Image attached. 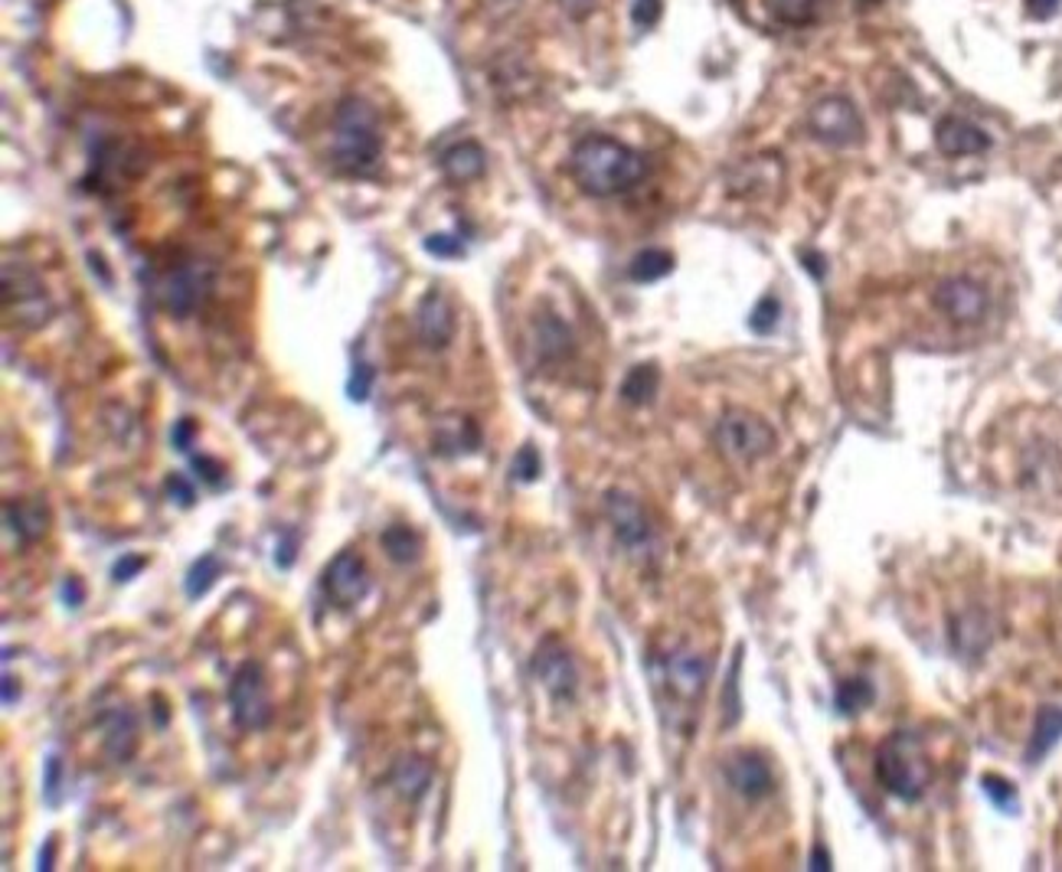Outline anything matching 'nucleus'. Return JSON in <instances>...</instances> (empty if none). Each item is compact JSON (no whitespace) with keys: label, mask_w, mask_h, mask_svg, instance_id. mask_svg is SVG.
Segmentation results:
<instances>
[{"label":"nucleus","mask_w":1062,"mask_h":872,"mask_svg":"<svg viewBox=\"0 0 1062 872\" xmlns=\"http://www.w3.org/2000/svg\"><path fill=\"white\" fill-rule=\"evenodd\" d=\"M419 341L429 349H444L454 337V311L442 291H429L419 304Z\"/></svg>","instance_id":"2eb2a0df"},{"label":"nucleus","mask_w":1062,"mask_h":872,"mask_svg":"<svg viewBox=\"0 0 1062 872\" xmlns=\"http://www.w3.org/2000/svg\"><path fill=\"white\" fill-rule=\"evenodd\" d=\"M935 144L948 158H972V154H984L990 148V138L972 121H965L958 115H948L935 128Z\"/></svg>","instance_id":"dca6fc26"},{"label":"nucleus","mask_w":1062,"mask_h":872,"mask_svg":"<svg viewBox=\"0 0 1062 872\" xmlns=\"http://www.w3.org/2000/svg\"><path fill=\"white\" fill-rule=\"evenodd\" d=\"M539 471H543V464H539V451H536L533 444L521 448V454L514 457V477H517V481H524V484H530V481L539 477Z\"/></svg>","instance_id":"f704fd0d"},{"label":"nucleus","mask_w":1062,"mask_h":872,"mask_svg":"<svg viewBox=\"0 0 1062 872\" xmlns=\"http://www.w3.org/2000/svg\"><path fill=\"white\" fill-rule=\"evenodd\" d=\"M369 389H373V366L360 363L354 369V376H351V383H347V396H351L354 402H366V399H369Z\"/></svg>","instance_id":"e433bc0d"},{"label":"nucleus","mask_w":1062,"mask_h":872,"mask_svg":"<svg viewBox=\"0 0 1062 872\" xmlns=\"http://www.w3.org/2000/svg\"><path fill=\"white\" fill-rule=\"evenodd\" d=\"M164 491L178 500L180 507H193V500H196V494H193V484L183 477V474H171L168 477V484H164Z\"/></svg>","instance_id":"58836bf2"},{"label":"nucleus","mask_w":1062,"mask_h":872,"mask_svg":"<svg viewBox=\"0 0 1062 872\" xmlns=\"http://www.w3.org/2000/svg\"><path fill=\"white\" fill-rule=\"evenodd\" d=\"M674 271V256L664 252V249H644L631 259V268L627 274L641 284H651V281H661Z\"/></svg>","instance_id":"c85d7f7f"},{"label":"nucleus","mask_w":1062,"mask_h":872,"mask_svg":"<svg viewBox=\"0 0 1062 872\" xmlns=\"http://www.w3.org/2000/svg\"><path fill=\"white\" fill-rule=\"evenodd\" d=\"M210 288H213V271L206 265L183 262L164 274L158 298H161L164 311H171L174 317H190L206 301Z\"/></svg>","instance_id":"6e6552de"},{"label":"nucleus","mask_w":1062,"mask_h":872,"mask_svg":"<svg viewBox=\"0 0 1062 872\" xmlns=\"http://www.w3.org/2000/svg\"><path fill=\"white\" fill-rule=\"evenodd\" d=\"M726 782L729 787L745 797V800H762L765 794H772L775 787V775L769 768V762L755 752H736L726 762Z\"/></svg>","instance_id":"4468645a"},{"label":"nucleus","mask_w":1062,"mask_h":872,"mask_svg":"<svg viewBox=\"0 0 1062 872\" xmlns=\"http://www.w3.org/2000/svg\"><path fill=\"white\" fill-rule=\"evenodd\" d=\"M196 432H200V429H196V422H193V419H180V422H174V432H171L174 448L186 454V451L193 448V438H196Z\"/></svg>","instance_id":"ea45409f"},{"label":"nucleus","mask_w":1062,"mask_h":872,"mask_svg":"<svg viewBox=\"0 0 1062 872\" xmlns=\"http://www.w3.org/2000/svg\"><path fill=\"white\" fill-rule=\"evenodd\" d=\"M807 131L820 144L850 148V144H857L863 138V121H860V111L854 108L850 98L830 95V98H820L807 111Z\"/></svg>","instance_id":"423d86ee"},{"label":"nucleus","mask_w":1062,"mask_h":872,"mask_svg":"<svg viewBox=\"0 0 1062 872\" xmlns=\"http://www.w3.org/2000/svg\"><path fill=\"white\" fill-rule=\"evenodd\" d=\"M779 317H782V308H779V301L769 294V298H762V301L755 304V311H752V317H749V327H752L755 334H772V331L779 327Z\"/></svg>","instance_id":"2f4dec72"},{"label":"nucleus","mask_w":1062,"mask_h":872,"mask_svg":"<svg viewBox=\"0 0 1062 872\" xmlns=\"http://www.w3.org/2000/svg\"><path fill=\"white\" fill-rule=\"evenodd\" d=\"M43 797L50 807H56L63 800V758L60 755H50L46 758V768H43Z\"/></svg>","instance_id":"473e14b6"},{"label":"nucleus","mask_w":1062,"mask_h":872,"mask_svg":"<svg viewBox=\"0 0 1062 872\" xmlns=\"http://www.w3.org/2000/svg\"><path fill=\"white\" fill-rule=\"evenodd\" d=\"M393 787L399 797H406L412 804L422 800L432 787V765L422 755H403L393 765Z\"/></svg>","instance_id":"412c9836"},{"label":"nucleus","mask_w":1062,"mask_h":872,"mask_svg":"<svg viewBox=\"0 0 1062 872\" xmlns=\"http://www.w3.org/2000/svg\"><path fill=\"white\" fill-rule=\"evenodd\" d=\"M952 637H955V647H958L962 654H980V650L990 644V631H987L984 614H980V611H968L965 617H958Z\"/></svg>","instance_id":"bb28decb"},{"label":"nucleus","mask_w":1062,"mask_h":872,"mask_svg":"<svg viewBox=\"0 0 1062 872\" xmlns=\"http://www.w3.org/2000/svg\"><path fill=\"white\" fill-rule=\"evenodd\" d=\"M605 517L612 524V532L631 556H647L654 549V526L647 520L644 507L624 494V491H609L605 494Z\"/></svg>","instance_id":"1a4fd4ad"},{"label":"nucleus","mask_w":1062,"mask_h":872,"mask_svg":"<svg viewBox=\"0 0 1062 872\" xmlns=\"http://www.w3.org/2000/svg\"><path fill=\"white\" fill-rule=\"evenodd\" d=\"M481 448V429L478 422L464 419V416H451V419H442L436 422V432H432V451L442 454V457H464V454H474Z\"/></svg>","instance_id":"f3484780"},{"label":"nucleus","mask_w":1062,"mask_h":872,"mask_svg":"<svg viewBox=\"0 0 1062 872\" xmlns=\"http://www.w3.org/2000/svg\"><path fill=\"white\" fill-rule=\"evenodd\" d=\"M661 13V0H637L634 3V23L637 26H651Z\"/></svg>","instance_id":"a19ab883"},{"label":"nucleus","mask_w":1062,"mask_h":872,"mask_svg":"<svg viewBox=\"0 0 1062 872\" xmlns=\"http://www.w3.org/2000/svg\"><path fill=\"white\" fill-rule=\"evenodd\" d=\"M657 383H661L657 366H654V363H641V366H634V369L624 376V383H621V399H624L627 406H647V402L657 396Z\"/></svg>","instance_id":"b1692460"},{"label":"nucleus","mask_w":1062,"mask_h":872,"mask_svg":"<svg viewBox=\"0 0 1062 872\" xmlns=\"http://www.w3.org/2000/svg\"><path fill=\"white\" fill-rule=\"evenodd\" d=\"M223 575V562H219V556L216 552H203L190 569H186V579H183V592H186V599L190 602H196V599H203L213 585H216V579Z\"/></svg>","instance_id":"393cba45"},{"label":"nucleus","mask_w":1062,"mask_h":872,"mask_svg":"<svg viewBox=\"0 0 1062 872\" xmlns=\"http://www.w3.org/2000/svg\"><path fill=\"white\" fill-rule=\"evenodd\" d=\"M190 464H193V471L200 474L203 484H210V487H219V484H223V474H226V471H223L219 461H213V457H206V454H193Z\"/></svg>","instance_id":"c9c22d12"},{"label":"nucleus","mask_w":1062,"mask_h":872,"mask_svg":"<svg viewBox=\"0 0 1062 872\" xmlns=\"http://www.w3.org/2000/svg\"><path fill=\"white\" fill-rule=\"evenodd\" d=\"M533 677L556 702H572L579 693V670L559 637H546L533 654Z\"/></svg>","instance_id":"0eeeda50"},{"label":"nucleus","mask_w":1062,"mask_h":872,"mask_svg":"<svg viewBox=\"0 0 1062 872\" xmlns=\"http://www.w3.org/2000/svg\"><path fill=\"white\" fill-rule=\"evenodd\" d=\"M712 441L729 461L752 464V461H762L765 454H772L779 438H775V429L765 419H759L755 412L729 409L719 416V422L712 429Z\"/></svg>","instance_id":"20e7f679"},{"label":"nucleus","mask_w":1062,"mask_h":872,"mask_svg":"<svg viewBox=\"0 0 1062 872\" xmlns=\"http://www.w3.org/2000/svg\"><path fill=\"white\" fill-rule=\"evenodd\" d=\"M533 347L543 363H559L566 356H572L576 341H572V331L566 321H559L556 314H539L533 321Z\"/></svg>","instance_id":"a211bd4d"},{"label":"nucleus","mask_w":1062,"mask_h":872,"mask_svg":"<svg viewBox=\"0 0 1062 872\" xmlns=\"http://www.w3.org/2000/svg\"><path fill=\"white\" fill-rule=\"evenodd\" d=\"M63 602H66L69 609H79V605L86 602V589H83V582H79L76 575H69V579L63 582Z\"/></svg>","instance_id":"79ce46f5"},{"label":"nucleus","mask_w":1062,"mask_h":872,"mask_svg":"<svg viewBox=\"0 0 1062 872\" xmlns=\"http://www.w3.org/2000/svg\"><path fill=\"white\" fill-rule=\"evenodd\" d=\"M935 304L955 324H977V321H984V314L990 308V298L977 281L958 274V278H945L935 288Z\"/></svg>","instance_id":"f8f14e48"},{"label":"nucleus","mask_w":1062,"mask_h":872,"mask_svg":"<svg viewBox=\"0 0 1062 872\" xmlns=\"http://www.w3.org/2000/svg\"><path fill=\"white\" fill-rule=\"evenodd\" d=\"M275 562H278L281 569H288V566L294 562V536H291V532H288V536H285V542L278 546V552H275Z\"/></svg>","instance_id":"c03bdc74"},{"label":"nucleus","mask_w":1062,"mask_h":872,"mask_svg":"<svg viewBox=\"0 0 1062 872\" xmlns=\"http://www.w3.org/2000/svg\"><path fill=\"white\" fill-rule=\"evenodd\" d=\"M1062 739V709L1060 706H1043L1037 712V725H1033V735H1030V749H1027V758L1037 765L1047 752H1053V745Z\"/></svg>","instance_id":"5701e85b"},{"label":"nucleus","mask_w":1062,"mask_h":872,"mask_svg":"<svg viewBox=\"0 0 1062 872\" xmlns=\"http://www.w3.org/2000/svg\"><path fill=\"white\" fill-rule=\"evenodd\" d=\"M144 569H148V556H141V552H125V556L111 566V579H115V582H131V579H138Z\"/></svg>","instance_id":"72a5a7b5"},{"label":"nucleus","mask_w":1062,"mask_h":872,"mask_svg":"<svg viewBox=\"0 0 1062 872\" xmlns=\"http://www.w3.org/2000/svg\"><path fill=\"white\" fill-rule=\"evenodd\" d=\"M3 298H7V308L20 321H26V324L46 321L50 304H46V294H43V284L36 281V274H30L23 268H17V274H13V265H7L3 268Z\"/></svg>","instance_id":"ddd939ff"},{"label":"nucleus","mask_w":1062,"mask_h":872,"mask_svg":"<svg viewBox=\"0 0 1062 872\" xmlns=\"http://www.w3.org/2000/svg\"><path fill=\"white\" fill-rule=\"evenodd\" d=\"M40 870H53V840H50L46 850L40 853Z\"/></svg>","instance_id":"09e8293b"},{"label":"nucleus","mask_w":1062,"mask_h":872,"mask_svg":"<svg viewBox=\"0 0 1062 872\" xmlns=\"http://www.w3.org/2000/svg\"><path fill=\"white\" fill-rule=\"evenodd\" d=\"M709 660L704 654L690 650V647H674L667 657H661V677L664 687L684 702H697L704 697L709 683Z\"/></svg>","instance_id":"9d476101"},{"label":"nucleus","mask_w":1062,"mask_h":872,"mask_svg":"<svg viewBox=\"0 0 1062 872\" xmlns=\"http://www.w3.org/2000/svg\"><path fill=\"white\" fill-rule=\"evenodd\" d=\"M324 592L337 609H354L369 592V569L354 549H344L324 569Z\"/></svg>","instance_id":"9b49d317"},{"label":"nucleus","mask_w":1062,"mask_h":872,"mask_svg":"<svg viewBox=\"0 0 1062 872\" xmlns=\"http://www.w3.org/2000/svg\"><path fill=\"white\" fill-rule=\"evenodd\" d=\"M20 699V687L10 674H3V706H13Z\"/></svg>","instance_id":"a18cd8bd"},{"label":"nucleus","mask_w":1062,"mask_h":872,"mask_svg":"<svg viewBox=\"0 0 1062 872\" xmlns=\"http://www.w3.org/2000/svg\"><path fill=\"white\" fill-rule=\"evenodd\" d=\"M101 732H105V752L111 762H128L138 749V722L135 715L118 706L101 719Z\"/></svg>","instance_id":"6ab92c4d"},{"label":"nucleus","mask_w":1062,"mask_h":872,"mask_svg":"<svg viewBox=\"0 0 1062 872\" xmlns=\"http://www.w3.org/2000/svg\"><path fill=\"white\" fill-rule=\"evenodd\" d=\"M229 706H233V719L239 729L246 732H259L271 722V697H268V683L262 667L256 660L239 664V670L229 680Z\"/></svg>","instance_id":"39448f33"},{"label":"nucleus","mask_w":1062,"mask_h":872,"mask_svg":"<svg viewBox=\"0 0 1062 872\" xmlns=\"http://www.w3.org/2000/svg\"><path fill=\"white\" fill-rule=\"evenodd\" d=\"M877 782L899 800H919L932 785V762L915 732H892L877 752Z\"/></svg>","instance_id":"7ed1b4c3"},{"label":"nucleus","mask_w":1062,"mask_h":872,"mask_svg":"<svg viewBox=\"0 0 1062 872\" xmlns=\"http://www.w3.org/2000/svg\"><path fill=\"white\" fill-rule=\"evenodd\" d=\"M870 3H877V0H870Z\"/></svg>","instance_id":"8fccbe9b"},{"label":"nucleus","mask_w":1062,"mask_h":872,"mask_svg":"<svg viewBox=\"0 0 1062 872\" xmlns=\"http://www.w3.org/2000/svg\"><path fill=\"white\" fill-rule=\"evenodd\" d=\"M834 699H837V709L844 715H857V712H863V709H870L877 702V687L867 677H854V680L837 683Z\"/></svg>","instance_id":"cd10ccee"},{"label":"nucleus","mask_w":1062,"mask_h":872,"mask_svg":"<svg viewBox=\"0 0 1062 872\" xmlns=\"http://www.w3.org/2000/svg\"><path fill=\"white\" fill-rule=\"evenodd\" d=\"M3 524L20 542H36L46 532L50 514L40 500H17V504L3 507Z\"/></svg>","instance_id":"aec40b11"},{"label":"nucleus","mask_w":1062,"mask_h":872,"mask_svg":"<svg viewBox=\"0 0 1062 872\" xmlns=\"http://www.w3.org/2000/svg\"><path fill=\"white\" fill-rule=\"evenodd\" d=\"M811 870H830V860H827V853L817 847L814 850V860H811Z\"/></svg>","instance_id":"de8ad7c7"},{"label":"nucleus","mask_w":1062,"mask_h":872,"mask_svg":"<svg viewBox=\"0 0 1062 872\" xmlns=\"http://www.w3.org/2000/svg\"><path fill=\"white\" fill-rule=\"evenodd\" d=\"M1027 3V17L1033 20H1050L1056 10H1060L1062 0H1023Z\"/></svg>","instance_id":"37998d69"},{"label":"nucleus","mask_w":1062,"mask_h":872,"mask_svg":"<svg viewBox=\"0 0 1062 872\" xmlns=\"http://www.w3.org/2000/svg\"><path fill=\"white\" fill-rule=\"evenodd\" d=\"M383 549H386V556H389L393 562L409 566V562H416V559H419L422 542H419V536H416V529H412V526L393 524L383 529Z\"/></svg>","instance_id":"a878e982"},{"label":"nucleus","mask_w":1062,"mask_h":872,"mask_svg":"<svg viewBox=\"0 0 1062 872\" xmlns=\"http://www.w3.org/2000/svg\"><path fill=\"white\" fill-rule=\"evenodd\" d=\"M426 249H429L432 256H442V259H458V256H464V246H461L454 236H429V239H426Z\"/></svg>","instance_id":"4c0bfd02"},{"label":"nucleus","mask_w":1062,"mask_h":872,"mask_svg":"<svg viewBox=\"0 0 1062 872\" xmlns=\"http://www.w3.org/2000/svg\"><path fill=\"white\" fill-rule=\"evenodd\" d=\"M334 164L347 174H369L379 164L383 154V134L379 121L369 105L360 98L341 101L334 115V144H331Z\"/></svg>","instance_id":"f03ea898"},{"label":"nucleus","mask_w":1062,"mask_h":872,"mask_svg":"<svg viewBox=\"0 0 1062 872\" xmlns=\"http://www.w3.org/2000/svg\"><path fill=\"white\" fill-rule=\"evenodd\" d=\"M984 794L990 797V804L997 807V810H1004V814H1013L1017 810V787L1010 785V782H1004V778H997V775H984Z\"/></svg>","instance_id":"7c9ffc66"},{"label":"nucleus","mask_w":1062,"mask_h":872,"mask_svg":"<svg viewBox=\"0 0 1062 872\" xmlns=\"http://www.w3.org/2000/svg\"><path fill=\"white\" fill-rule=\"evenodd\" d=\"M442 168H444V174H448V180H454V183H471V180H478V176L484 174L487 158H484L481 144H474V141H461V144H454V148L444 154Z\"/></svg>","instance_id":"4be33fe9"},{"label":"nucleus","mask_w":1062,"mask_h":872,"mask_svg":"<svg viewBox=\"0 0 1062 872\" xmlns=\"http://www.w3.org/2000/svg\"><path fill=\"white\" fill-rule=\"evenodd\" d=\"M569 174L579 183L582 193L605 200V196H619V193H627L631 186H637L647 174V161L634 148L621 144L615 138L589 134L572 148Z\"/></svg>","instance_id":"f257e3e1"},{"label":"nucleus","mask_w":1062,"mask_h":872,"mask_svg":"<svg viewBox=\"0 0 1062 872\" xmlns=\"http://www.w3.org/2000/svg\"><path fill=\"white\" fill-rule=\"evenodd\" d=\"M769 7L782 23L807 26V23H817V17L824 10V0H769Z\"/></svg>","instance_id":"c756f323"},{"label":"nucleus","mask_w":1062,"mask_h":872,"mask_svg":"<svg viewBox=\"0 0 1062 872\" xmlns=\"http://www.w3.org/2000/svg\"><path fill=\"white\" fill-rule=\"evenodd\" d=\"M562 7H566L572 17H582V13L592 10V0H562Z\"/></svg>","instance_id":"49530a36"}]
</instances>
